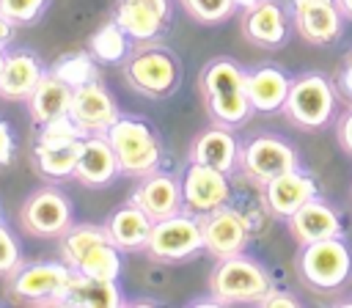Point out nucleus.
Masks as SVG:
<instances>
[{
  "label": "nucleus",
  "instance_id": "f257e3e1",
  "mask_svg": "<svg viewBox=\"0 0 352 308\" xmlns=\"http://www.w3.org/2000/svg\"><path fill=\"white\" fill-rule=\"evenodd\" d=\"M201 94L206 99V107L212 118L223 126H239L253 113L248 88H245V72L239 63L228 58H214L201 72Z\"/></svg>",
  "mask_w": 352,
  "mask_h": 308
},
{
  "label": "nucleus",
  "instance_id": "a211bd4d",
  "mask_svg": "<svg viewBox=\"0 0 352 308\" xmlns=\"http://www.w3.org/2000/svg\"><path fill=\"white\" fill-rule=\"evenodd\" d=\"M311 198H316V182L300 168L286 170L264 184V204L275 217H289Z\"/></svg>",
  "mask_w": 352,
  "mask_h": 308
},
{
  "label": "nucleus",
  "instance_id": "9b49d317",
  "mask_svg": "<svg viewBox=\"0 0 352 308\" xmlns=\"http://www.w3.org/2000/svg\"><path fill=\"white\" fill-rule=\"evenodd\" d=\"M19 220L28 234L41 239H55V236H63L72 226V204L60 190L41 187L28 195V201L22 204Z\"/></svg>",
  "mask_w": 352,
  "mask_h": 308
},
{
  "label": "nucleus",
  "instance_id": "dca6fc26",
  "mask_svg": "<svg viewBox=\"0 0 352 308\" xmlns=\"http://www.w3.org/2000/svg\"><path fill=\"white\" fill-rule=\"evenodd\" d=\"M292 16L300 36L311 44H330L341 33L336 0H292Z\"/></svg>",
  "mask_w": 352,
  "mask_h": 308
},
{
  "label": "nucleus",
  "instance_id": "aec40b11",
  "mask_svg": "<svg viewBox=\"0 0 352 308\" xmlns=\"http://www.w3.org/2000/svg\"><path fill=\"white\" fill-rule=\"evenodd\" d=\"M44 77V63L30 50L6 52L3 74H0V96L3 99H28L38 80Z\"/></svg>",
  "mask_w": 352,
  "mask_h": 308
},
{
  "label": "nucleus",
  "instance_id": "b1692460",
  "mask_svg": "<svg viewBox=\"0 0 352 308\" xmlns=\"http://www.w3.org/2000/svg\"><path fill=\"white\" fill-rule=\"evenodd\" d=\"M242 33L258 47H278L286 38V14L275 0H258L248 6L242 16Z\"/></svg>",
  "mask_w": 352,
  "mask_h": 308
},
{
  "label": "nucleus",
  "instance_id": "e433bc0d",
  "mask_svg": "<svg viewBox=\"0 0 352 308\" xmlns=\"http://www.w3.org/2000/svg\"><path fill=\"white\" fill-rule=\"evenodd\" d=\"M338 143L344 146L346 154H352V107L344 113V118L338 121Z\"/></svg>",
  "mask_w": 352,
  "mask_h": 308
},
{
  "label": "nucleus",
  "instance_id": "c85d7f7f",
  "mask_svg": "<svg viewBox=\"0 0 352 308\" xmlns=\"http://www.w3.org/2000/svg\"><path fill=\"white\" fill-rule=\"evenodd\" d=\"M74 272H82V275H91V278H102V280H118V275H121V256H118V248H116L110 239L94 245V248L74 264Z\"/></svg>",
  "mask_w": 352,
  "mask_h": 308
},
{
  "label": "nucleus",
  "instance_id": "f03ea898",
  "mask_svg": "<svg viewBox=\"0 0 352 308\" xmlns=\"http://www.w3.org/2000/svg\"><path fill=\"white\" fill-rule=\"evenodd\" d=\"M104 135H107V140L116 151L121 173L146 176V173L157 170V165L162 160V148H160V140H157L154 129L146 121L118 116V121Z\"/></svg>",
  "mask_w": 352,
  "mask_h": 308
},
{
  "label": "nucleus",
  "instance_id": "9d476101",
  "mask_svg": "<svg viewBox=\"0 0 352 308\" xmlns=\"http://www.w3.org/2000/svg\"><path fill=\"white\" fill-rule=\"evenodd\" d=\"M226 176L228 173H223L217 168H209V165H201V162H190L187 170L182 173V179H179L182 206L190 214H198V217L226 206L231 201V184H228Z\"/></svg>",
  "mask_w": 352,
  "mask_h": 308
},
{
  "label": "nucleus",
  "instance_id": "ea45409f",
  "mask_svg": "<svg viewBox=\"0 0 352 308\" xmlns=\"http://www.w3.org/2000/svg\"><path fill=\"white\" fill-rule=\"evenodd\" d=\"M336 6H338V11H341L344 16L352 19V0H336Z\"/></svg>",
  "mask_w": 352,
  "mask_h": 308
},
{
  "label": "nucleus",
  "instance_id": "20e7f679",
  "mask_svg": "<svg viewBox=\"0 0 352 308\" xmlns=\"http://www.w3.org/2000/svg\"><path fill=\"white\" fill-rule=\"evenodd\" d=\"M82 138L85 135L80 132V126L69 116H63L52 124H44L41 135H38V143L33 148L36 170L47 179H55V182L74 176Z\"/></svg>",
  "mask_w": 352,
  "mask_h": 308
},
{
  "label": "nucleus",
  "instance_id": "4c0bfd02",
  "mask_svg": "<svg viewBox=\"0 0 352 308\" xmlns=\"http://www.w3.org/2000/svg\"><path fill=\"white\" fill-rule=\"evenodd\" d=\"M341 88H344V94L352 99V52L346 55V60H344V72H341Z\"/></svg>",
  "mask_w": 352,
  "mask_h": 308
},
{
  "label": "nucleus",
  "instance_id": "6ab92c4d",
  "mask_svg": "<svg viewBox=\"0 0 352 308\" xmlns=\"http://www.w3.org/2000/svg\"><path fill=\"white\" fill-rule=\"evenodd\" d=\"M132 204L140 206L151 220H162L182 212V187L170 173L151 170L132 192Z\"/></svg>",
  "mask_w": 352,
  "mask_h": 308
},
{
  "label": "nucleus",
  "instance_id": "2eb2a0df",
  "mask_svg": "<svg viewBox=\"0 0 352 308\" xmlns=\"http://www.w3.org/2000/svg\"><path fill=\"white\" fill-rule=\"evenodd\" d=\"M168 16H170V0H118L113 14L121 30L138 44L157 38Z\"/></svg>",
  "mask_w": 352,
  "mask_h": 308
},
{
  "label": "nucleus",
  "instance_id": "7ed1b4c3",
  "mask_svg": "<svg viewBox=\"0 0 352 308\" xmlns=\"http://www.w3.org/2000/svg\"><path fill=\"white\" fill-rule=\"evenodd\" d=\"M270 289L267 272L242 253L217 258L209 272V292L217 302H258Z\"/></svg>",
  "mask_w": 352,
  "mask_h": 308
},
{
  "label": "nucleus",
  "instance_id": "c9c22d12",
  "mask_svg": "<svg viewBox=\"0 0 352 308\" xmlns=\"http://www.w3.org/2000/svg\"><path fill=\"white\" fill-rule=\"evenodd\" d=\"M258 305H264V308H275V305H283V308H297V300L292 297V294H286V292H278V289H270L261 300H258Z\"/></svg>",
  "mask_w": 352,
  "mask_h": 308
},
{
  "label": "nucleus",
  "instance_id": "7c9ffc66",
  "mask_svg": "<svg viewBox=\"0 0 352 308\" xmlns=\"http://www.w3.org/2000/svg\"><path fill=\"white\" fill-rule=\"evenodd\" d=\"M52 72H55L63 82H69L72 88H80V85H85V82H91V80H99L96 66H94V60H91L85 52L63 55V58L52 66Z\"/></svg>",
  "mask_w": 352,
  "mask_h": 308
},
{
  "label": "nucleus",
  "instance_id": "f3484780",
  "mask_svg": "<svg viewBox=\"0 0 352 308\" xmlns=\"http://www.w3.org/2000/svg\"><path fill=\"white\" fill-rule=\"evenodd\" d=\"M121 173L116 151L107 140V135H85L80 140V154H77V168L74 176L88 184V187H102L113 182Z\"/></svg>",
  "mask_w": 352,
  "mask_h": 308
},
{
  "label": "nucleus",
  "instance_id": "f8f14e48",
  "mask_svg": "<svg viewBox=\"0 0 352 308\" xmlns=\"http://www.w3.org/2000/svg\"><path fill=\"white\" fill-rule=\"evenodd\" d=\"M239 168L250 182L264 187L270 179H275L286 170H294L297 168V154L289 143H283L278 138H270V135H261V138H253L242 146Z\"/></svg>",
  "mask_w": 352,
  "mask_h": 308
},
{
  "label": "nucleus",
  "instance_id": "39448f33",
  "mask_svg": "<svg viewBox=\"0 0 352 308\" xmlns=\"http://www.w3.org/2000/svg\"><path fill=\"white\" fill-rule=\"evenodd\" d=\"M297 272L308 286H314L319 292L338 289L346 283V278L352 272L349 248L338 236L308 242V245H302V250L297 256Z\"/></svg>",
  "mask_w": 352,
  "mask_h": 308
},
{
  "label": "nucleus",
  "instance_id": "1a4fd4ad",
  "mask_svg": "<svg viewBox=\"0 0 352 308\" xmlns=\"http://www.w3.org/2000/svg\"><path fill=\"white\" fill-rule=\"evenodd\" d=\"M204 248V228L201 220L190 212H176L170 217L154 220L146 250L160 261H182L190 258Z\"/></svg>",
  "mask_w": 352,
  "mask_h": 308
},
{
  "label": "nucleus",
  "instance_id": "412c9836",
  "mask_svg": "<svg viewBox=\"0 0 352 308\" xmlns=\"http://www.w3.org/2000/svg\"><path fill=\"white\" fill-rule=\"evenodd\" d=\"M72 94H74V88L69 82H63L55 72H44V77L28 96V110H30L33 124L44 126V124H52V121L69 116Z\"/></svg>",
  "mask_w": 352,
  "mask_h": 308
},
{
  "label": "nucleus",
  "instance_id": "c756f323",
  "mask_svg": "<svg viewBox=\"0 0 352 308\" xmlns=\"http://www.w3.org/2000/svg\"><path fill=\"white\" fill-rule=\"evenodd\" d=\"M129 36L121 30V25L113 19V22H104L94 36H91V52H94V58L96 60H102V63H118V60H124L126 58V52H129Z\"/></svg>",
  "mask_w": 352,
  "mask_h": 308
},
{
  "label": "nucleus",
  "instance_id": "f704fd0d",
  "mask_svg": "<svg viewBox=\"0 0 352 308\" xmlns=\"http://www.w3.org/2000/svg\"><path fill=\"white\" fill-rule=\"evenodd\" d=\"M14 160V135L11 126L0 118V168H6Z\"/></svg>",
  "mask_w": 352,
  "mask_h": 308
},
{
  "label": "nucleus",
  "instance_id": "0eeeda50",
  "mask_svg": "<svg viewBox=\"0 0 352 308\" xmlns=\"http://www.w3.org/2000/svg\"><path fill=\"white\" fill-rule=\"evenodd\" d=\"M72 278H74V270L66 261L63 264L60 261L19 264L11 272L8 292L25 302H60Z\"/></svg>",
  "mask_w": 352,
  "mask_h": 308
},
{
  "label": "nucleus",
  "instance_id": "6e6552de",
  "mask_svg": "<svg viewBox=\"0 0 352 308\" xmlns=\"http://www.w3.org/2000/svg\"><path fill=\"white\" fill-rule=\"evenodd\" d=\"M333 104H336V94H333V85L327 82V77L302 74V77L292 80V85H289L283 113L297 126L322 129L333 116Z\"/></svg>",
  "mask_w": 352,
  "mask_h": 308
},
{
  "label": "nucleus",
  "instance_id": "a19ab883",
  "mask_svg": "<svg viewBox=\"0 0 352 308\" xmlns=\"http://www.w3.org/2000/svg\"><path fill=\"white\" fill-rule=\"evenodd\" d=\"M236 6H242V8H248V6H253V3H258V0H234Z\"/></svg>",
  "mask_w": 352,
  "mask_h": 308
},
{
  "label": "nucleus",
  "instance_id": "4be33fe9",
  "mask_svg": "<svg viewBox=\"0 0 352 308\" xmlns=\"http://www.w3.org/2000/svg\"><path fill=\"white\" fill-rule=\"evenodd\" d=\"M190 162H201L209 168H217L223 173H231L239 165V143L228 132V126H212L204 135H198L190 146Z\"/></svg>",
  "mask_w": 352,
  "mask_h": 308
},
{
  "label": "nucleus",
  "instance_id": "72a5a7b5",
  "mask_svg": "<svg viewBox=\"0 0 352 308\" xmlns=\"http://www.w3.org/2000/svg\"><path fill=\"white\" fill-rule=\"evenodd\" d=\"M22 264V250L16 236L0 223V275H11Z\"/></svg>",
  "mask_w": 352,
  "mask_h": 308
},
{
  "label": "nucleus",
  "instance_id": "5701e85b",
  "mask_svg": "<svg viewBox=\"0 0 352 308\" xmlns=\"http://www.w3.org/2000/svg\"><path fill=\"white\" fill-rule=\"evenodd\" d=\"M286 220H289L292 236H294L300 245H308V242H316V239H327V236H338V231H341L338 214H336L327 204H322V201H316V198L305 201V204H302L297 212H292Z\"/></svg>",
  "mask_w": 352,
  "mask_h": 308
},
{
  "label": "nucleus",
  "instance_id": "58836bf2",
  "mask_svg": "<svg viewBox=\"0 0 352 308\" xmlns=\"http://www.w3.org/2000/svg\"><path fill=\"white\" fill-rule=\"evenodd\" d=\"M11 38H14V25L0 14V47H6Z\"/></svg>",
  "mask_w": 352,
  "mask_h": 308
},
{
  "label": "nucleus",
  "instance_id": "37998d69",
  "mask_svg": "<svg viewBox=\"0 0 352 308\" xmlns=\"http://www.w3.org/2000/svg\"><path fill=\"white\" fill-rule=\"evenodd\" d=\"M0 223H3V220H0Z\"/></svg>",
  "mask_w": 352,
  "mask_h": 308
},
{
  "label": "nucleus",
  "instance_id": "ddd939ff",
  "mask_svg": "<svg viewBox=\"0 0 352 308\" xmlns=\"http://www.w3.org/2000/svg\"><path fill=\"white\" fill-rule=\"evenodd\" d=\"M118 116L121 113H118L113 96L104 91V85L99 80H91V82L74 88L72 104H69V118L80 126L82 135H104L118 121Z\"/></svg>",
  "mask_w": 352,
  "mask_h": 308
},
{
  "label": "nucleus",
  "instance_id": "423d86ee",
  "mask_svg": "<svg viewBox=\"0 0 352 308\" xmlns=\"http://www.w3.org/2000/svg\"><path fill=\"white\" fill-rule=\"evenodd\" d=\"M124 77L135 91L162 99L179 85V60L162 47H138L124 63Z\"/></svg>",
  "mask_w": 352,
  "mask_h": 308
},
{
  "label": "nucleus",
  "instance_id": "393cba45",
  "mask_svg": "<svg viewBox=\"0 0 352 308\" xmlns=\"http://www.w3.org/2000/svg\"><path fill=\"white\" fill-rule=\"evenodd\" d=\"M289 85H292V80L275 66H261V69L245 74V88H248L250 107L261 110V113L283 110V102L289 96Z\"/></svg>",
  "mask_w": 352,
  "mask_h": 308
},
{
  "label": "nucleus",
  "instance_id": "a878e982",
  "mask_svg": "<svg viewBox=\"0 0 352 308\" xmlns=\"http://www.w3.org/2000/svg\"><path fill=\"white\" fill-rule=\"evenodd\" d=\"M151 226L154 220L135 204H126L121 209H116L107 220V234H110V242L118 248V250H140L146 248L148 242V234H151Z\"/></svg>",
  "mask_w": 352,
  "mask_h": 308
},
{
  "label": "nucleus",
  "instance_id": "cd10ccee",
  "mask_svg": "<svg viewBox=\"0 0 352 308\" xmlns=\"http://www.w3.org/2000/svg\"><path fill=\"white\" fill-rule=\"evenodd\" d=\"M110 234L104 226H94V223H80V226H69V231L60 236V256L63 261L74 270V264L99 242H107Z\"/></svg>",
  "mask_w": 352,
  "mask_h": 308
},
{
  "label": "nucleus",
  "instance_id": "2f4dec72",
  "mask_svg": "<svg viewBox=\"0 0 352 308\" xmlns=\"http://www.w3.org/2000/svg\"><path fill=\"white\" fill-rule=\"evenodd\" d=\"M182 6L187 8V14L204 25H214L223 22L234 14L236 3L234 0H182Z\"/></svg>",
  "mask_w": 352,
  "mask_h": 308
},
{
  "label": "nucleus",
  "instance_id": "79ce46f5",
  "mask_svg": "<svg viewBox=\"0 0 352 308\" xmlns=\"http://www.w3.org/2000/svg\"><path fill=\"white\" fill-rule=\"evenodd\" d=\"M3 63H6V47H0V74H3Z\"/></svg>",
  "mask_w": 352,
  "mask_h": 308
},
{
  "label": "nucleus",
  "instance_id": "4468645a",
  "mask_svg": "<svg viewBox=\"0 0 352 308\" xmlns=\"http://www.w3.org/2000/svg\"><path fill=\"white\" fill-rule=\"evenodd\" d=\"M201 228H204V250H209L214 258L236 256L248 245V220L228 204L204 214Z\"/></svg>",
  "mask_w": 352,
  "mask_h": 308
},
{
  "label": "nucleus",
  "instance_id": "473e14b6",
  "mask_svg": "<svg viewBox=\"0 0 352 308\" xmlns=\"http://www.w3.org/2000/svg\"><path fill=\"white\" fill-rule=\"evenodd\" d=\"M50 0H0V14L16 28V25H33L47 11Z\"/></svg>",
  "mask_w": 352,
  "mask_h": 308
},
{
  "label": "nucleus",
  "instance_id": "bb28decb",
  "mask_svg": "<svg viewBox=\"0 0 352 308\" xmlns=\"http://www.w3.org/2000/svg\"><path fill=\"white\" fill-rule=\"evenodd\" d=\"M124 302L116 280L91 278L82 272H74L60 305H80V308H118Z\"/></svg>",
  "mask_w": 352,
  "mask_h": 308
}]
</instances>
